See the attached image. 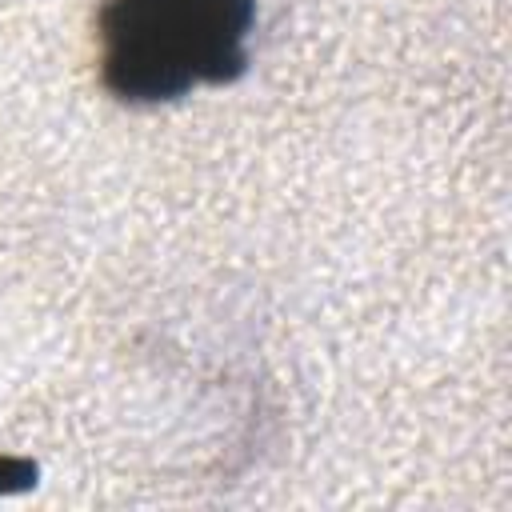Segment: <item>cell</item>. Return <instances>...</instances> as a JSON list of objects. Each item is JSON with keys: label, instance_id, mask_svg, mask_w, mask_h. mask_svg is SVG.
<instances>
[{"label": "cell", "instance_id": "6da1fadb", "mask_svg": "<svg viewBox=\"0 0 512 512\" xmlns=\"http://www.w3.org/2000/svg\"><path fill=\"white\" fill-rule=\"evenodd\" d=\"M256 0H104L100 84L124 104H168L248 72Z\"/></svg>", "mask_w": 512, "mask_h": 512}]
</instances>
